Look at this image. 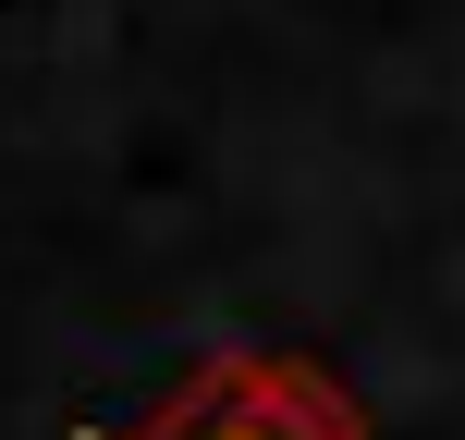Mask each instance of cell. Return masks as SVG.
Returning a JSON list of instances; mask_svg holds the SVG:
<instances>
[{"label": "cell", "mask_w": 465, "mask_h": 440, "mask_svg": "<svg viewBox=\"0 0 465 440\" xmlns=\"http://www.w3.org/2000/svg\"><path fill=\"white\" fill-rule=\"evenodd\" d=\"M111 440H355V404L294 355H209L160 416H135Z\"/></svg>", "instance_id": "1"}]
</instances>
